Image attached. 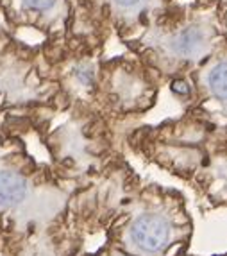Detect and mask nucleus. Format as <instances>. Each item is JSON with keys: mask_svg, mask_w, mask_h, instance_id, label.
<instances>
[{"mask_svg": "<svg viewBox=\"0 0 227 256\" xmlns=\"http://www.w3.org/2000/svg\"><path fill=\"white\" fill-rule=\"evenodd\" d=\"M59 104L54 79L39 66L30 48L13 38L0 50V129L30 131Z\"/></svg>", "mask_w": 227, "mask_h": 256, "instance_id": "nucleus-3", "label": "nucleus"}, {"mask_svg": "<svg viewBox=\"0 0 227 256\" xmlns=\"http://www.w3.org/2000/svg\"><path fill=\"white\" fill-rule=\"evenodd\" d=\"M213 95L220 100H227V63H219L208 77Z\"/></svg>", "mask_w": 227, "mask_h": 256, "instance_id": "nucleus-6", "label": "nucleus"}, {"mask_svg": "<svg viewBox=\"0 0 227 256\" xmlns=\"http://www.w3.org/2000/svg\"><path fill=\"white\" fill-rule=\"evenodd\" d=\"M86 236L64 212L48 226L27 231L0 242V256H77L84 249Z\"/></svg>", "mask_w": 227, "mask_h": 256, "instance_id": "nucleus-4", "label": "nucleus"}, {"mask_svg": "<svg viewBox=\"0 0 227 256\" xmlns=\"http://www.w3.org/2000/svg\"><path fill=\"white\" fill-rule=\"evenodd\" d=\"M11 40H13V36L9 34L5 29H2V27H0V50H2L4 47H7Z\"/></svg>", "mask_w": 227, "mask_h": 256, "instance_id": "nucleus-9", "label": "nucleus"}, {"mask_svg": "<svg viewBox=\"0 0 227 256\" xmlns=\"http://www.w3.org/2000/svg\"><path fill=\"white\" fill-rule=\"evenodd\" d=\"M115 2H116L118 6H122V8H131V6L138 4L140 0H115Z\"/></svg>", "mask_w": 227, "mask_h": 256, "instance_id": "nucleus-10", "label": "nucleus"}, {"mask_svg": "<svg viewBox=\"0 0 227 256\" xmlns=\"http://www.w3.org/2000/svg\"><path fill=\"white\" fill-rule=\"evenodd\" d=\"M172 90H174V94H177V95H188L190 84L186 81H183V79H176V81L172 82Z\"/></svg>", "mask_w": 227, "mask_h": 256, "instance_id": "nucleus-8", "label": "nucleus"}, {"mask_svg": "<svg viewBox=\"0 0 227 256\" xmlns=\"http://www.w3.org/2000/svg\"><path fill=\"white\" fill-rule=\"evenodd\" d=\"M220 256H227V254H220Z\"/></svg>", "mask_w": 227, "mask_h": 256, "instance_id": "nucleus-11", "label": "nucleus"}, {"mask_svg": "<svg viewBox=\"0 0 227 256\" xmlns=\"http://www.w3.org/2000/svg\"><path fill=\"white\" fill-rule=\"evenodd\" d=\"M202 42H204V36H202V30L199 27H188L186 30H183L179 36H177L176 43H174V50L179 56H190L197 54L202 47Z\"/></svg>", "mask_w": 227, "mask_h": 256, "instance_id": "nucleus-5", "label": "nucleus"}, {"mask_svg": "<svg viewBox=\"0 0 227 256\" xmlns=\"http://www.w3.org/2000/svg\"><path fill=\"white\" fill-rule=\"evenodd\" d=\"M27 132L0 129V242L61 218L77 186L30 152Z\"/></svg>", "mask_w": 227, "mask_h": 256, "instance_id": "nucleus-1", "label": "nucleus"}, {"mask_svg": "<svg viewBox=\"0 0 227 256\" xmlns=\"http://www.w3.org/2000/svg\"><path fill=\"white\" fill-rule=\"evenodd\" d=\"M77 256H131V254L124 252L122 249H118L116 246H113L111 242L106 240V242H104L100 248L95 249V251H86V249H82Z\"/></svg>", "mask_w": 227, "mask_h": 256, "instance_id": "nucleus-7", "label": "nucleus"}, {"mask_svg": "<svg viewBox=\"0 0 227 256\" xmlns=\"http://www.w3.org/2000/svg\"><path fill=\"white\" fill-rule=\"evenodd\" d=\"M104 235L131 256H190L193 224L179 194L136 184Z\"/></svg>", "mask_w": 227, "mask_h": 256, "instance_id": "nucleus-2", "label": "nucleus"}]
</instances>
